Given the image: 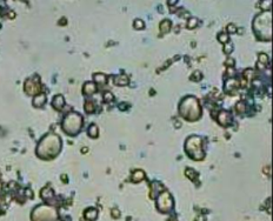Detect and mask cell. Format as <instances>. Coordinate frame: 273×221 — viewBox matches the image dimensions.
<instances>
[{"instance_id": "cell-3", "label": "cell", "mask_w": 273, "mask_h": 221, "mask_svg": "<svg viewBox=\"0 0 273 221\" xmlns=\"http://www.w3.org/2000/svg\"><path fill=\"white\" fill-rule=\"evenodd\" d=\"M253 28L256 30L258 37L263 40H270L271 35L267 34L265 32V28L267 32L271 33V13L270 12H266L263 14L258 15L253 23Z\"/></svg>"}, {"instance_id": "cell-29", "label": "cell", "mask_w": 273, "mask_h": 221, "mask_svg": "<svg viewBox=\"0 0 273 221\" xmlns=\"http://www.w3.org/2000/svg\"><path fill=\"white\" fill-rule=\"evenodd\" d=\"M112 214H114V216H115V218H118V216L120 215V214H119V211H118V209H114L113 212H112Z\"/></svg>"}, {"instance_id": "cell-1", "label": "cell", "mask_w": 273, "mask_h": 221, "mask_svg": "<svg viewBox=\"0 0 273 221\" xmlns=\"http://www.w3.org/2000/svg\"><path fill=\"white\" fill-rule=\"evenodd\" d=\"M61 147V140L60 138L55 134H48L45 135L40 140L37 148V154L40 158L44 159H50L53 158L54 155H57Z\"/></svg>"}, {"instance_id": "cell-8", "label": "cell", "mask_w": 273, "mask_h": 221, "mask_svg": "<svg viewBox=\"0 0 273 221\" xmlns=\"http://www.w3.org/2000/svg\"><path fill=\"white\" fill-rule=\"evenodd\" d=\"M25 91L27 94H31V95H33V94H38L39 92H40V83H39V80L37 79H30V80H27L26 83H25Z\"/></svg>"}, {"instance_id": "cell-26", "label": "cell", "mask_w": 273, "mask_h": 221, "mask_svg": "<svg viewBox=\"0 0 273 221\" xmlns=\"http://www.w3.org/2000/svg\"><path fill=\"white\" fill-rule=\"evenodd\" d=\"M235 107H237V111H238V112H243V111H245V106H244V102H243V101L238 102Z\"/></svg>"}, {"instance_id": "cell-11", "label": "cell", "mask_w": 273, "mask_h": 221, "mask_svg": "<svg viewBox=\"0 0 273 221\" xmlns=\"http://www.w3.org/2000/svg\"><path fill=\"white\" fill-rule=\"evenodd\" d=\"M144 178H145L144 172L140 171V169H136V171H134V173L132 174V181H133V182H139V181H141Z\"/></svg>"}, {"instance_id": "cell-19", "label": "cell", "mask_w": 273, "mask_h": 221, "mask_svg": "<svg viewBox=\"0 0 273 221\" xmlns=\"http://www.w3.org/2000/svg\"><path fill=\"white\" fill-rule=\"evenodd\" d=\"M85 108H86V112H87V113H92V112L94 111V105L92 104L91 101H87V102L85 104Z\"/></svg>"}, {"instance_id": "cell-28", "label": "cell", "mask_w": 273, "mask_h": 221, "mask_svg": "<svg viewBox=\"0 0 273 221\" xmlns=\"http://www.w3.org/2000/svg\"><path fill=\"white\" fill-rule=\"evenodd\" d=\"M235 30H237V28L234 27V25H233V24H231V25L228 26V31H230V32H233V31H235Z\"/></svg>"}, {"instance_id": "cell-17", "label": "cell", "mask_w": 273, "mask_h": 221, "mask_svg": "<svg viewBox=\"0 0 273 221\" xmlns=\"http://www.w3.org/2000/svg\"><path fill=\"white\" fill-rule=\"evenodd\" d=\"M88 135L92 138H97L98 137V127L95 125H92L88 130Z\"/></svg>"}, {"instance_id": "cell-2", "label": "cell", "mask_w": 273, "mask_h": 221, "mask_svg": "<svg viewBox=\"0 0 273 221\" xmlns=\"http://www.w3.org/2000/svg\"><path fill=\"white\" fill-rule=\"evenodd\" d=\"M179 112L182 118L186 120H197L201 114L200 105L194 97H186L180 101L179 104Z\"/></svg>"}, {"instance_id": "cell-5", "label": "cell", "mask_w": 273, "mask_h": 221, "mask_svg": "<svg viewBox=\"0 0 273 221\" xmlns=\"http://www.w3.org/2000/svg\"><path fill=\"white\" fill-rule=\"evenodd\" d=\"M185 149H186L187 154L194 160H201L205 155L204 151H203V145H201V139L196 135H193L186 140Z\"/></svg>"}, {"instance_id": "cell-22", "label": "cell", "mask_w": 273, "mask_h": 221, "mask_svg": "<svg viewBox=\"0 0 273 221\" xmlns=\"http://www.w3.org/2000/svg\"><path fill=\"white\" fill-rule=\"evenodd\" d=\"M267 60H268V58H267V55H266V54H259L258 65H260V64H266Z\"/></svg>"}, {"instance_id": "cell-23", "label": "cell", "mask_w": 273, "mask_h": 221, "mask_svg": "<svg viewBox=\"0 0 273 221\" xmlns=\"http://www.w3.org/2000/svg\"><path fill=\"white\" fill-rule=\"evenodd\" d=\"M220 42H223V44H226V41L228 40V35L227 34H225V33H221L219 34V37H218Z\"/></svg>"}, {"instance_id": "cell-10", "label": "cell", "mask_w": 273, "mask_h": 221, "mask_svg": "<svg viewBox=\"0 0 273 221\" xmlns=\"http://www.w3.org/2000/svg\"><path fill=\"white\" fill-rule=\"evenodd\" d=\"M45 101H46L45 94H38V95L34 98V100H33V105H34L36 107H41L44 104H45Z\"/></svg>"}, {"instance_id": "cell-27", "label": "cell", "mask_w": 273, "mask_h": 221, "mask_svg": "<svg viewBox=\"0 0 273 221\" xmlns=\"http://www.w3.org/2000/svg\"><path fill=\"white\" fill-rule=\"evenodd\" d=\"M194 78H198V79H200V78H201V74H200L199 72H194V73H193V76H191V79L193 80Z\"/></svg>"}, {"instance_id": "cell-4", "label": "cell", "mask_w": 273, "mask_h": 221, "mask_svg": "<svg viewBox=\"0 0 273 221\" xmlns=\"http://www.w3.org/2000/svg\"><path fill=\"white\" fill-rule=\"evenodd\" d=\"M81 125H83L81 115L76 112H72L65 116L62 121V130L68 135H76L81 128Z\"/></svg>"}, {"instance_id": "cell-6", "label": "cell", "mask_w": 273, "mask_h": 221, "mask_svg": "<svg viewBox=\"0 0 273 221\" xmlns=\"http://www.w3.org/2000/svg\"><path fill=\"white\" fill-rule=\"evenodd\" d=\"M57 218V213L53 208L47 206H40L36 208L32 214L33 221H53Z\"/></svg>"}, {"instance_id": "cell-9", "label": "cell", "mask_w": 273, "mask_h": 221, "mask_svg": "<svg viewBox=\"0 0 273 221\" xmlns=\"http://www.w3.org/2000/svg\"><path fill=\"white\" fill-rule=\"evenodd\" d=\"M218 121H219L220 125H223V126H226L230 123L231 121V118H230V114H228L227 112H225V111H221L218 115Z\"/></svg>"}, {"instance_id": "cell-20", "label": "cell", "mask_w": 273, "mask_h": 221, "mask_svg": "<svg viewBox=\"0 0 273 221\" xmlns=\"http://www.w3.org/2000/svg\"><path fill=\"white\" fill-rule=\"evenodd\" d=\"M197 24H198V20L196 18H191L190 20H189V24H187V27L189 28H194L197 26Z\"/></svg>"}, {"instance_id": "cell-30", "label": "cell", "mask_w": 273, "mask_h": 221, "mask_svg": "<svg viewBox=\"0 0 273 221\" xmlns=\"http://www.w3.org/2000/svg\"><path fill=\"white\" fill-rule=\"evenodd\" d=\"M105 98H107L106 100H111L112 99V94H111V93H106V94H105Z\"/></svg>"}, {"instance_id": "cell-7", "label": "cell", "mask_w": 273, "mask_h": 221, "mask_svg": "<svg viewBox=\"0 0 273 221\" xmlns=\"http://www.w3.org/2000/svg\"><path fill=\"white\" fill-rule=\"evenodd\" d=\"M157 206L159 208L161 212H168L172 206H173V202H172V197L170 195V193L164 192L161 193L158 198V204Z\"/></svg>"}, {"instance_id": "cell-15", "label": "cell", "mask_w": 273, "mask_h": 221, "mask_svg": "<svg viewBox=\"0 0 273 221\" xmlns=\"http://www.w3.org/2000/svg\"><path fill=\"white\" fill-rule=\"evenodd\" d=\"M115 84L117 85H127L129 84V79L125 74H120L115 78Z\"/></svg>"}, {"instance_id": "cell-14", "label": "cell", "mask_w": 273, "mask_h": 221, "mask_svg": "<svg viewBox=\"0 0 273 221\" xmlns=\"http://www.w3.org/2000/svg\"><path fill=\"white\" fill-rule=\"evenodd\" d=\"M170 28H171V21L170 20H164L163 23L160 24V32L161 33H167L168 31H170Z\"/></svg>"}, {"instance_id": "cell-12", "label": "cell", "mask_w": 273, "mask_h": 221, "mask_svg": "<svg viewBox=\"0 0 273 221\" xmlns=\"http://www.w3.org/2000/svg\"><path fill=\"white\" fill-rule=\"evenodd\" d=\"M64 104H65V100L62 98V95H57V97H54V100H53V106L57 108V109H61L62 106H64Z\"/></svg>"}, {"instance_id": "cell-13", "label": "cell", "mask_w": 273, "mask_h": 221, "mask_svg": "<svg viewBox=\"0 0 273 221\" xmlns=\"http://www.w3.org/2000/svg\"><path fill=\"white\" fill-rule=\"evenodd\" d=\"M94 92H95V85L93 84V83H87V84H85V86H84V93H85V94L90 95V94L94 93Z\"/></svg>"}, {"instance_id": "cell-16", "label": "cell", "mask_w": 273, "mask_h": 221, "mask_svg": "<svg viewBox=\"0 0 273 221\" xmlns=\"http://www.w3.org/2000/svg\"><path fill=\"white\" fill-rule=\"evenodd\" d=\"M97 215H98L97 211L93 209V208H91V209H88V211L85 213V218H86L87 220H94V219L97 218Z\"/></svg>"}, {"instance_id": "cell-31", "label": "cell", "mask_w": 273, "mask_h": 221, "mask_svg": "<svg viewBox=\"0 0 273 221\" xmlns=\"http://www.w3.org/2000/svg\"><path fill=\"white\" fill-rule=\"evenodd\" d=\"M227 65L232 66V65H233V60H232V59H228V60H227Z\"/></svg>"}, {"instance_id": "cell-21", "label": "cell", "mask_w": 273, "mask_h": 221, "mask_svg": "<svg viewBox=\"0 0 273 221\" xmlns=\"http://www.w3.org/2000/svg\"><path fill=\"white\" fill-rule=\"evenodd\" d=\"M94 79H95V81H98V83H105V80H106V76H104V74H95V76H93Z\"/></svg>"}, {"instance_id": "cell-25", "label": "cell", "mask_w": 273, "mask_h": 221, "mask_svg": "<svg viewBox=\"0 0 273 221\" xmlns=\"http://www.w3.org/2000/svg\"><path fill=\"white\" fill-rule=\"evenodd\" d=\"M232 48H233L232 44H231V42H226V45H225V47H224V51H225L226 53H231V52H232Z\"/></svg>"}, {"instance_id": "cell-18", "label": "cell", "mask_w": 273, "mask_h": 221, "mask_svg": "<svg viewBox=\"0 0 273 221\" xmlns=\"http://www.w3.org/2000/svg\"><path fill=\"white\" fill-rule=\"evenodd\" d=\"M186 175H187V178H190L191 180H194L197 178V172L189 168V169H186Z\"/></svg>"}, {"instance_id": "cell-24", "label": "cell", "mask_w": 273, "mask_h": 221, "mask_svg": "<svg viewBox=\"0 0 273 221\" xmlns=\"http://www.w3.org/2000/svg\"><path fill=\"white\" fill-rule=\"evenodd\" d=\"M134 27L138 28V30L144 28V21H143V20H140V19H136V21H134Z\"/></svg>"}]
</instances>
